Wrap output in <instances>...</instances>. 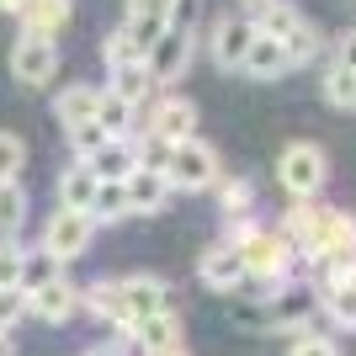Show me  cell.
Returning <instances> with one entry per match:
<instances>
[{
  "instance_id": "obj_4",
  "label": "cell",
  "mask_w": 356,
  "mask_h": 356,
  "mask_svg": "<svg viewBox=\"0 0 356 356\" xmlns=\"http://www.w3.org/2000/svg\"><path fill=\"white\" fill-rule=\"evenodd\" d=\"M90 234H96V218H90V213L59 208L54 218H48L43 245H38V250H48V255L64 266V261H74V255H86V250H90Z\"/></svg>"
},
{
  "instance_id": "obj_6",
  "label": "cell",
  "mask_w": 356,
  "mask_h": 356,
  "mask_svg": "<svg viewBox=\"0 0 356 356\" xmlns=\"http://www.w3.org/2000/svg\"><path fill=\"white\" fill-rule=\"evenodd\" d=\"M11 74H16V86H48L54 74H59V48H54V38H16L11 48Z\"/></svg>"
},
{
  "instance_id": "obj_28",
  "label": "cell",
  "mask_w": 356,
  "mask_h": 356,
  "mask_svg": "<svg viewBox=\"0 0 356 356\" xmlns=\"http://www.w3.org/2000/svg\"><path fill=\"white\" fill-rule=\"evenodd\" d=\"M325 102H330V106H346V112H356V70L330 64V74H325Z\"/></svg>"
},
{
  "instance_id": "obj_34",
  "label": "cell",
  "mask_w": 356,
  "mask_h": 356,
  "mask_svg": "<svg viewBox=\"0 0 356 356\" xmlns=\"http://www.w3.org/2000/svg\"><path fill=\"white\" fill-rule=\"evenodd\" d=\"M102 54H106V70H118V64H134V59H144V54H138V48H134V38H128V32H112V38H106V48H102Z\"/></svg>"
},
{
  "instance_id": "obj_23",
  "label": "cell",
  "mask_w": 356,
  "mask_h": 356,
  "mask_svg": "<svg viewBox=\"0 0 356 356\" xmlns=\"http://www.w3.org/2000/svg\"><path fill=\"white\" fill-rule=\"evenodd\" d=\"M149 86H154V80H149V64L134 59V64H118V70H112V86L106 90H118V96H128V102L138 106L149 96Z\"/></svg>"
},
{
  "instance_id": "obj_11",
  "label": "cell",
  "mask_w": 356,
  "mask_h": 356,
  "mask_svg": "<svg viewBox=\"0 0 356 356\" xmlns=\"http://www.w3.org/2000/svg\"><path fill=\"white\" fill-rule=\"evenodd\" d=\"M309 261H356V218L351 213H330L319 218V239H314Z\"/></svg>"
},
{
  "instance_id": "obj_22",
  "label": "cell",
  "mask_w": 356,
  "mask_h": 356,
  "mask_svg": "<svg viewBox=\"0 0 356 356\" xmlns=\"http://www.w3.org/2000/svg\"><path fill=\"white\" fill-rule=\"evenodd\" d=\"M80 309H90L96 319L122 325V282H96L90 293H80Z\"/></svg>"
},
{
  "instance_id": "obj_14",
  "label": "cell",
  "mask_w": 356,
  "mask_h": 356,
  "mask_svg": "<svg viewBox=\"0 0 356 356\" xmlns=\"http://www.w3.org/2000/svg\"><path fill=\"white\" fill-rule=\"evenodd\" d=\"M319 218H325V208H314V197H293V208H287V218H282L277 234H282L298 255H309L314 239H319Z\"/></svg>"
},
{
  "instance_id": "obj_29",
  "label": "cell",
  "mask_w": 356,
  "mask_h": 356,
  "mask_svg": "<svg viewBox=\"0 0 356 356\" xmlns=\"http://www.w3.org/2000/svg\"><path fill=\"white\" fill-rule=\"evenodd\" d=\"M309 314H314L309 298H303V293H287L282 303H277V314H271V325H282V330H293V335H298V330L309 325Z\"/></svg>"
},
{
  "instance_id": "obj_31",
  "label": "cell",
  "mask_w": 356,
  "mask_h": 356,
  "mask_svg": "<svg viewBox=\"0 0 356 356\" xmlns=\"http://www.w3.org/2000/svg\"><path fill=\"white\" fill-rule=\"evenodd\" d=\"M22 165H27V144L16 134H0V181H16Z\"/></svg>"
},
{
  "instance_id": "obj_43",
  "label": "cell",
  "mask_w": 356,
  "mask_h": 356,
  "mask_svg": "<svg viewBox=\"0 0 356 356\" xmlns=\"http://www.w3.org/2000/svg\"><path fill=\"white\" fill-rule=\"evenodd\" d=\"M0 356H16V346L6 341V330H0Z\"/></svg>"
},
{
  "instance_id": "obj_5",
  "label": "cell",
  "mask_w": 356,
  "mask_h": 356,
  "mask_svg": "<svg viewBox=\"0 0 356 356\" xmlns=\"http://www.w3.org/2000/svg\"><path fill=\"white\" fill-rule=\"evenodd\" d=\"M144 64H149V80H154V86H170V80H181V74H186V64H192V32L170 22V27H165L160 38L149 43Z\"/></svg>"
},
{
  "instance_id": "obj_2",
  "label": "cell",
  "mask_w": 356,
  "mask_h": 356,
  "mask_svg": "<svg viewBox=\"0 0 356 356\" xmlns=\"http://www.w3.org/2000/svg\"><path fill=\"white\" fill-rule=\"evenodd\" d=\"M160 170L170 181V192H208L218 181V154H213L202 138H181L160 154Z\"/></svg>"
},
{
  "instance_id": "obj_27",
  "label": "cell",
  "mask_w": 356,
  "mask_h": 356,
  "mask_svg": "<svg viewBox=\"0 0 356 356\" xmlns=\"http://www.w3.org/2000/svg\"><path fill=\"white\" fill-rule=\"evenodd\" d=\"M319 303H325V314L341 330H356V282H341V287H330V293H319Z\"/></svg>"
},
{
  "instance_id": "obj_18",
  "label": "cell",
  "mask_w": 356,
  "mask_h": 356,
  "mask_svg": "<svg viewBox=\"0 0 356 356\" xmlns=\"http://www.w3.org/2000/svg\"><path fill=\"white\" fill-rule=\"evenodd\" d=\"M96 102H102V90H96V86H64L59 102H54V118H59L64 128L96 122Z\"/></svg>"
},
{
  "instance_id": "obj_44",
  "label": "cell",
  "mask_w": 356,
  "mask_h": 356,
  "mask_svg": "<svg viewBox=\"0 0 356 356\" xmlns=\"http://www.w3.org/2000/svg\"><path fill=\"white\" fill-rule=\"evenodd\" d=\"M245 6H261V0H245Z\"/></svg>"
},
{
  "instance_id": "obj_12",
  "label": "cell",
  "mask_w": 356,
  "mask_h": 356,
  "mask_svg": "<svg viewBox=\"0 0 356 356\" xmlns=\"http://www.w3.org/2000/svg\"><path fill=\"white\" fill-rule=\"evenodd\" d=\"M197 277H202V287H213V293H234L250 271H245V261H239L234 245H229V239H218V245H208V250H202Z\"/></svg>"
},
{
  "instance_id": "obj_38",
  "label": "cell",
  "mask_w": 356,
  "mask_h": 356,
  "mask_svg": "<svg viewBox=\"0 0 356 356\" xmlns=\"http://www.w3.org/2000/svg\"><path fill=\"white\" fill-rule=\"evenodd\" d=\"M128 16H165V22H176V0H128Z\"/></svg>"
},
{
  "instance_id": "obj_10",
  "label": "cell",
  "mask_w": 356,
  "mask_h": 356,
  "mask_svg": "<svg viewBox=\"0 0 356 356\" xmlns=\"http://www.w3.org/2000/svg\"><path fill=\"white\" fill-rule=\"evenodd\" d=\"M250 43H255V22L250 16H218V22H213L208 48H213V59H218L223 70H239L245 54H250Z\"/></svg>"
},
{
  "instance_id": "obj_13",
  "label": "cell",
  "mask_w": 356,
  "mask_h": 356,
  "mask_svg": "<svg viewBox=\"0 0 356 356\" xmlns=\"http://www.w3.org/2000/svg\"><path fill=\"white\" fill-rule=\"evenodd\" d=\"M27 314L48 319V325H64V319H74V314H80V293H74L64 277H54V282H43L38 293H27Z\"/></svg>"
},
{
  "instance_id": "obj_32",
  "label": "cell",
  "mask_w": 356,
  "mask_h": 356,
  "mask_svg": "<svg viewBox=\"0 0 356 356\" xmlns=\"http://www.w3.org/2000/svg\"><path fill=\"white\" fill-rule=\"evenodd\" d=\"M170 27V22H165V16H128V38H134V48L138 54H149V43H154V38H160V32Z\"/></svg>"
},
{
  "instance_id": "obj_36",
  "label": "cell",
  "mask_w": 356,
  "mask_h": 356,
  "mask_svg": "<svg viewBox=\"0 0 356 356\" xmlns=\"http://www.w3.org/2000/svg\"><path fill=\"white\" fill-rule=\"evenodd\" d=\"M22 314H27V293L22 287H0V330H11Z\"/></svg>"
},
{
  "instance_id": "obj_33",
  "label": "cell",
  "mask_w": 356,
  "mask_h": 356,
  "mask_svg": "<svg viewBox=\"0 0 356 356\" xmlns=\"http://www.w3.org/2000/svg\"><path fill=\"white\" fill-rule=\"evenodd\" d=\"M106 138H112V134H106L102 122H80V128H70V144H74V154H80V160H90Z\"/></svg>"
},
{
  "instance_id": "obj_3",
  "label": "cell",
  "mask_w": 356,
  "mask_h": 356,
  "mask_svg": "<svg viewBox=\"0 0 356 356\" xmlns=\"http://www.w3.org/2000/svg\"><path fill=\"white\" fill-rule=\"evenodd\" d=\"M325 176H330V160H325L319 144H287L282 160H277V181H282L293 197H319Z\"/></svg>"
},
{
  "instance_id": "obj_35",
  "label": "cell",
  "mask_w": 356,
  "mask_h": 356,
  "mask_svg": "<svg viewBox=\"0 0 356 356\" xmlns=\"http://www.w3.org/2000/svg\"><path fill=\"white\" fill-rule=\"evenodd\" d=\"M287 356H341V351H335V341H330V335L298 330V341H293V351H287Z\"/></svg>"
},
{
  "instance_id": "obj_1",
  "label": "cell",
  "mask_w": 356,
  "mask_h": 356,
  "mask_svg": "<svg viewBox=\"0 0 356 356\" xmlns=\"http://www.w3.org/2000/svg\"><path fill=\"white\" fill-rule=\"evenodd\" d=\"M229 245L239 250L245 271L261 277V282H287V271H293V261H298V250L277 234V229H261V223H245V218H234Z\"/></svg>"
},
{
  "instance_id": "obj_40",
  "label": "cell",
  "mask_w": 356,
  "mask_h": 356,
  "mask_svg": "<svg viewBox=\"0 0 356 356\" xmlns=\"http://www.w3.org/2000/svg\"><path fill=\"white\" fill-rule=\"evenodd\" d=\"M86 356H128V346H118V341H106V346H96V351H86Z\"/></svg>"
},
{
  "instance_id": "obj_25",
  "label": "cell",
  "mask_w": 356,
  "mask_h": 356,
  "mask_svg": "<svg viewBox=\"0 0 356 356\" xmlns=\"http://www.w3.org/2000/svg\"><path fill=\"white\" fill-rule=\"evenodd\" d=\"M90 218H96V223L128 218V192H122V181H102V186H96V197H90Z\"/></svg>"
},
{
  "instance_id": "obj_26",
  "label": "cell",
  "mask_w": 356,
  "mask_h": 356,
  "mask_svg": "<svg viewBox=\"0 0 356 356\" xmlns=\"http://www.w3.org/2000/svg\"><path fill=\"white\" fill-rule=\"evenodd\" d=\"M54 277H59V261H54L48 250H27L22 255V282L16 287H22V293H38V287L54 282Z\"/></svg>"
},
{
  "instance_id": "obj_19",
  "label": "cell",
  "mask_w": 356,
  "mask_h": 356,
  "mask_svg": "<svg viewBox=\"0 0 356 356\" xmlns=\"http://www.w3.org/2000/svg\"><path fill=\"white\" fill-rule=\"evenodd\" d=\"M96 186H102V181L90 176V165H80V160H74L70 170L59 176V208L90 213V197H96Z\"/></svg>"
},
{
  "instance_id": "obj_37",
  "label": "cell",
  "mask_w": 356,
  "mask_h": 356,
  "mask_svg": "<svg viewBox=\"0 0 356 356\" xmlns=\"http://www.w3.org/2000/svg\"><path fill=\"white\" fill-rule=\"evenodd\" d=\"M22 255H27V250H16L11 239H0V287L22 282Z\"/></svg>"
},
{
  "instance_id": "obj_9",
  "label": "cell",
  "mask_w": 356,
  "mask_h": 356,
  "mask_svg": "<svg viewBox=\"0 0 356 356\" xmlns=\"http://www.w3.org/2000/svg\"><path fill=\"white\" fill-rule=\"evenodd\" d=\"M192 128H197V106L186 102V96H165L144 122V134L154 138V144H165V149L181 144V138H192Z\"/></svg>"
},
{
  "instance_id": "obj_20",
  "label": "cell",
  "mask_w": 356,
  "mask_h": 356,
  "mask_svg": "<svg viewBox=\"0 0 356 356\" xmlns=\"http://www.w3.org/2000/svg\"><path fill=\"white\" fill-rule=\"evenodd\" d=\"M134 341H138V351H160V346H176V341H181V319H176L170 309L149 314V319H138V325H134Z\"/></svg>"
},
{
  "instance_id": "obj_16",
  "label": "cell",
  "mask_w": 356,
  "mask_h": 356,
  "mask_svg": "<svg viewBox=\"0 0 356 356\" xmlns=\"http://www.w3.org/2000/svg\"><path fill=\"white\" fill-rule=\"evenodd\" d=\"M80 165H90V176L96 181H128V170L138 165V144H128V138H106L90 160H80Z\"/></svg>"
},
{
  "instance_id": "obj_39",
  "label": "cell",
  "mask_w": 356,
  "mask_h": 356,
  "mask_svg": "<svg viewBox=\"0 0 356 356\" xmlns=\"http://www.w3.org/2000/svg\"><path fill=\"white\" fill-rule=\"evenodd\" d=\"M335 64H341V70H356V32H346V38H341V48H335Z\"/></svg>"
},
{
  "instance_id": "obj_15",
  "label": "cell",
  "mask_w": 356,
  "mask_h": 356,
  "mask_svg": "<svg viewBox=\"0 0 356 356\" xmlns=\"http://www.w3.org/2000/svg\"><path fill=\"white\" fill-rule=\"evenodd\" d=\"M74 16V0H27L22 6V32L27 38H59Z\"/></svg>"
},
{
  "instance_id": "obj_17",
  "label": "cell",
  "mask_w": 356,
  "mask_h": 356,
  "mask_svg": "<svg viewBox=\"0 0 356 356\" xmlns=\"http://www.w3.org/2000/svg\"><path fill=\"white\" fill-rule=\"evenodd\" d=\"M239 70H250L255 80H277V74H287L293 64H287V48L277 43V38H266V32H255L250 54H245V64Z\"/></svg>"
},
{
  "instance_id": "obj_30",
  "label": "cell",
  "mask_w": 356,
  "mask_h": 356,
  "mask_svg": "<svg viewBox=\"0 0 356 356\" xmlns=\"http://www.w3.org/2000/svg\"><path fill=\"white\" fill-rule=\"evenodd\" d=\"M213 186H218V208L229 213V218L250 213V186H245V181H223V170H218V181H213Z\"/></svg>"
},
{
  "instance_id": "obj_41",
  "label": "cell",
  "mask_w": 356,
  "mask_h": 356,
  "mask_svg": "<svg viewBox=\"0 0 356 356\" xmlns=\"http://www.w3.org/2000/svg\"><path fill=\"white\" fill-rule=\"evenodd\" d=\"M144 356H186V346L176 341V346H160V351H144Z\"/></svg>"
},
{
  "instance_id": "obj_24",
  "label": "cell",
  "mask_w": 356,
  "mask_h": 356,
  "mask_svg": "<svg viewBox=\"0 0 356 356\" xmlns=\"http://www.w3.org/2000/svg\"><path fill=\"white\" fill-rule=\"evenodd\" d=\"M22 218H27V192L16 181H0V239H16Z\"/></svg>"
},
{
  "instance_id": "obj_7",
  "label": "cell",
  "mask_w": 356,
  "mask_h": 356,
  "mask_svg": "<svg viewBox=\"0 0 356 356\" xmlns=\"http://www.w3.org/2000/svg\"><path fill=\"white\" fill-rule=\"evenodd\" d=\"M160 309H170V287L154 271H138V277L122 282V330H134L138 319H149V314H160Z\"/></svg>"
},
{
  "instance_id": "obj_8",
  "label": "cell",
  "mask_w": 356,
  "mask_h": 356,
  "mask_svg": "<svg viewBox=\"0 0 356 356\" xmlns=\"http://www.w3.org/2000/svg\"><path fill=\"white\" fill-rule=\"evenodd\" d=\"M122 192H128V213L154 218V213L170 202V181H165L160 165H134V170H128V181H122Z\"/></svg>"
},
{
  "instance_id": "obj_21",
  "label": "cell",
  "mask_w": 356,
  "mask_h": 356,
  "mask_svg": "<svg viewBox=\"0 0 356 356\" xmlns=\"http://www.w3.org/2000/svg\"><path fill=\"white\" fill-rule=\"evenodd\" d=\"M134 112H138V106L128 102V96H118V90H102V102H96V122H102L112 138H128V128H134Z\"/></svg>"
},
{
  "instance_id": "obj_42",
  "label": "cell",
  "mask_w": 356,
  "mask_h": 356,
  "mask_svg": "<svg viewBox=\"0 0 356 356\" xmlns=\"http://www.w3.org/2000/svg\"><path fill=\"white\" fill-rule=\"evenodd\" d=\"M22 6H27V0H0V11H11V16H22Z\"/></svg>"
}]
</instances>
